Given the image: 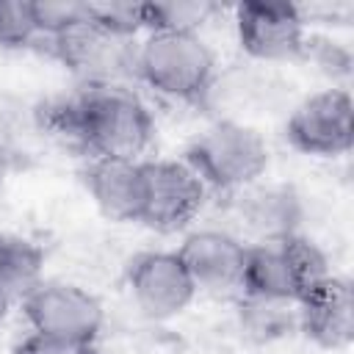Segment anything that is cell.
Returning a JSON list of instances; mask_svg holds the SVG:
<instances>
[{"instance_id": "6da1fadb", "label": "cell", "mask_w": 354, "mask_h": 354, "mask_svg": "<svg viewBox=\"0 0 354 354\" xmlns=\"http://www.w3.org/2000/svg\"><path fill=\"white\" fill-rule=\"evenodd\" d=\"M55 124L91 158L141 160L155 138L149 108L116 83H88L55 111Z\"/></svg>"}, {"instance_id": "7a4b0ae2", "label": "cell", "mask_w": 354, "mask_h": 354, "mask_svg": "<svg viewBox=\"0 0 354 354\" xmlns=\"http://www.w3.org/2000/svg\"><path fill=\"white\" fill-rule=\"evenodd\" d=\"M133 72L158 94L199 102L216 83V55L199 33H147L133 55Z\"/></svg>"}, {"instance_id": "3957f363", "label": "cell", "mask_w": 354, "mask_h": 354, "mask_svg": "<svg viewBox=\"0 0 354 354\" xmlns=\"http://www.w3.org/2000/svg\"><path fill=\"white\" fill-rule=\"evenodd\" d=\"M185 163L213 191H243L268 169L266 138L235 119H218L205 127L185 149Z\"/></svg>"}, {"instance_id": "277c9868", "label": "cell", "mask_w": 354, "mask_h": 354, "mask_svg": "<svg viewBox=\"0 0 354 354\" xmlns=\"http://www.w3.org/2000/svg\"><path fill=\"white\" fill-rule=\"evenodd\" d=\"M22 315L33 335L97 343L105 313L94 293L72 282H39L22 299Z\"/></svg>"}, {"instance_id": "5b68a950", "label": "cell", "mask_w": 354, "mask_h": 354, "mask_svg": "<svg viewBox=\"0 0 354 354\" xmlns=\"http://www.w3.org/2000/svg\"><path fill=\"white\" fill-rule=\"evenodd\" d=\"M293 149L315 158L346 155L354 144V102L346 88H324L304 97L285 122Z\"/></svg>"}, {"instance_id": "8992f818", "label": "cell", "mask_w": 354, "mask_h": 354, "mask_svg": "<svg viewBox=\"0 0 354 354\" xmlns=\"http://www.w3.org/2000/svg\"><path fill=\"white\" fill-rule=\"evenodd\" d=\"M205 194V183L185 160H144L138 224L155 232H180L199 216Z\"/></svg>"}, {"instance_id": "52a82bcc", "label": "cell", "mask_w": 354, "mask_h": 354, "mask_svg": "<svg viewBox=\"0 0 354 354\" xmlns=\"http://www.w3.org/2000/svg\"><path fill=\"white\" fill-rule=\"evenodd\" d=\"M127 290L136 307L152 321H166L180 315L199 293L180 254L166 249L141 252L130 260Z\"/></svg>"}, {"instance_id": "ba28073f", "label": "cell", "mask_w": 354, "mask_h": 354, "mask_svg": "<svg viewBox=\"0 0 354 354\" xmlns=\"http://www.w3.org/2000/svg\"><path fill=\"white\" fill-rule=\"evenodd\" d=\"M235 36L241 50L257 61H288L307 44L304 17L293 3H238Z\"/></svg>"}, {"instance_id": "9c48e42d", "label": "cell", "mask_w": 354, "mask_h": 354, "mask_svg": "<svg viewBox=\"0 0 354 354\" xmlns=\"http://www.w3.org/2000/svg\"><path fill=\"white\" fill-rule=\"evenodd\" d=\"M188 268L196 290H238L246 260V243L224 230H194L174 249Z\"/></svg>"}, {"instance_id": "30bf717a", "label": "cell", "mask_w": 354, "mask_h": 354, "mask_svg": "<svg viewBox=\"0 0 354 354\" xmlns=\"http://www.w3.org/2000/svg\"><path fill=\"white\" fill-rule=\"evenodd\" d=\"M296 326L321 348H346L354 337V290L346 277H326L296 301Z\"/></svg>"}, {"instance_id": "8fae6325", "label": "cell", "mask_w": 354, "mask_h": 354, "mask_svg": "<svg viewBox=\"0 0 354 354\" xmlns=\"http://www.w3.org/2000/svg\"><path fill=\"white\" fill-rule=\"evenodd\" d=\"M86 188L108 218L138 224L144 199V160L91 158L86 169Z\"/></svg>"}, {"instance_id": "7c38bea8", "label": "cell", "mask_w": 354, "mask_h": 354, "mask_svg": "<svg viewBox=\"0 0 354 354\" xmlns=\"http://www.w3.org/2000/svg\"><path fill=\"white\" fill-rule=\"evenodd\" d=\"M246 299L296 304L301 299V282L290 266L282 241H266L246 246V260L241 271V288Z\"/></svg>"}, {"instance_id": "4fadbf2b", "label": "cell", "mask_w": 354, "mask_h": 354, "mask_svg": "<svg viewBox=\"0 0 354 354\" xmlns=\"http://www.w3.org/2000/svg\"><path fill=\"white\" fill-rule=\"evenodd\" d=\"M241 218L243 224L260 235V243L279 241L299 232L301 202L288 185H249L241 191Z\"/></svg>"}, {"instance_id": "5bb4252c", "label": "cell", "mask_w": 354, "mask_h": 354, "mask_svg": "<svg viewBox=\"0 0 354 354\" xmlns=\"http://www.w3.org/2000/svg\"><path fill=\"white\" fill-rule=\"evenodd\" d=\"M39 282H44V252L14 235H0V296L22 301Z\"/></svg>"}, {"instance_id": "9a60e30c", "label": "cell", "mask_w": 354, "mask_h": 354, "mask_svg": "<svg viewBox=\"0 0 354 354\" xmlns=\"http://www.w3.org/2000/svg\"><path fill=\"white\" fill-rule=\"evenodd\" d=\"M218 11L207 0H166V3H141L144 30H171V33H199V28Z\"/></svg>"}, {"instance_id": "2e32d148", "label": "cell", "mask_w": 354, "mask_h": 354, "mask_svg": "<svg viewBox=\"0 0 354 354\" xmlns=\"http://www.w3.org/2000/svg\"><path fill=\"white\" fill-rule=\"evenodd\" d=\"M86 19L100 33L122 41L144 30L141 3H86Z\"/></svg>"}, {"instance_id": "e0dca14e", "label": "cell", "mask_w": 354, "mask_h": 354, "mask_svg": "<svg viewBox=\"0 0 354 354\" xmlns=\"http://www.w3.org/2000/svg\"><path fill=\"white\" fill-rule=\"evenodd\" d=\"M288 257H290V266L301 282V296L307 290H313L315 285H321L326 277H332V268H329V260L324 254V249L318 243H313L310 238L293 232L288 238H279Z\"/></svg>"}, {"instance_id": "ac0fdd59", "label": "cell", "mask_w": 354, "mask_h": 354, "mask_svg": "<svg viewBox=\"0 0 354 354\" xmlns=\"http://www.w3.org/2000/svg\"><path fill=\"white\" fill-rule=\"evenodd\" d=\"M39 39V25L33 3L28 0H0V47L19 50Z\"/></svg>"}, {"instance_id": "d6986e66", "label": "cell", "mask_w": 354, "mask_h": 354, "mask_svg": "<svg viewBox=\"0 0 354 354\" xmlns=\"http://www.w3.org/2000/svg\"><path fill=\"white\" fill-rule=\"evenodd\" d=\"M290 307L296 304H282V301H260V299H246L241 301V321L249 332H257L260 337H274L282 335L290 321H296V313L290 315Z\"/></svg>"}, {"instance_id": "ffe728a7", "label": "cell", "mask_w": 354, "mask_h": 354, "mask_svg": "<svg viewBox=\"0 0 354 354\" xmlns=\"http://www.w3.org/2000/svg\"><path fill=\"white\" fill-rule=\"evenodd\" d=\"M33 14H36V25H39V36L55 39L83 22L86 19V3H75V0H44V3H33Z\"/></svg>"}, {"instance_id": "44dd1931", "label": "cell", "mask_w": 354, "mask_h": 354, "mask_svg": "<svg viewBox=\"0 0 354 354\" xmlns=\"http://www.w3.org/2000/svg\"><path fill=\"white\" fill-rule=\"evenodd\" d=\"M14 354H100L97 343H75V340H58V337H44V335H25Z\"/></svg>"}, {"instance_id": "7402d4cb", "label": "cell", "mask_w": 354, "mask_h": 354, "mask_svg": "<svg viewBox=\"0 0 354 354\" xmlns=\"http://www.w3.org/2000/svg\"><path fill=\"white\" fill-rule=\"evenodd\" d=\"M8 307H11V301H8L6 296H0V324H3V318H6V313H8Z\"/></svg>"}]
</instances>
